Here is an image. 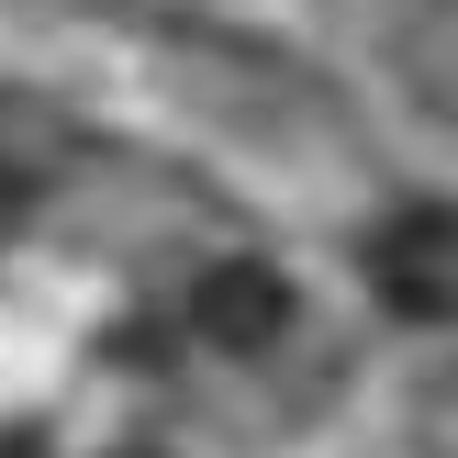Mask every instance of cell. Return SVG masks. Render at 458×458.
Instances as JSON below:
<instances>
[{"label": "cell", "instance_id": "obj_1", "mask_svg": "<svg viewBox=\"0 0 458 458\" xmlns=\"http://www.w3.org/2000/svg\"><path fill=\"white\" fill-rule=\"evenodd\" d=\"M380 302L414 313V325H458V213H403L369 258Z\"/></svg>", "mask_w": 458, "mask_h": 458}, {"label": "cell", "instance_id": "obj_2", "mask_svg": "<svg viewBox=\"0 0 458 458\" xmlns=\"http://www.w3.org/2000/svg\"><path fill=\"white\" fill-rule=\"evenodd\" d=\"M280 280H268V268H213V280H201V325L224 335V347H268V335H280Z\"/></svg>", "mask_w": 458, "mask_h": 458}]
</instances>
